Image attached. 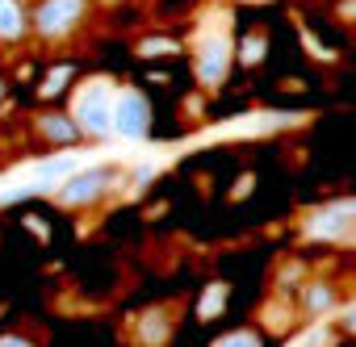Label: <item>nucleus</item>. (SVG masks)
I'll use <instances>...</instances> for the list:
<instances>
[{"mask_svg": "<svg viewBox=\"0 0 356 347\" xmlns=\"http://www.w3.org/2000/svg\"><path fill=\"white\" fill-rule=\"evenodd\" d=\"M331 305H335V289H331V285H318V280H314V285L302 289V310H306L310 318H314V314H327Z\"/></svg>", "mask_w": 356, "mask_h": 347, "instance_id": "obj_9", "label": "nucleus"}, {"mask_svg": "<svg viewBox=\"0 0 356 347\" xmlns=\"http://www.w3.org/2000/svg\"><path fill=\"white\" fill-rule=\"evenodd\" d=\"M113 185H118V171H113V167H92V171H80V176H72V180L55 193V201H59V205H67V210L97 205Z\"/></svg>", "mask_w": 356, "mask_h": 347, "instance_id": "obj_3", "label": "nucleus"}, {"mask_svg": "<svg viewBox=\"0 0 356 347\" xmlns=\"http://www.w3.org/2000/svg\"><path fill=\"white\" fill-rule=\"evenodd\" d=\"M92 9V0H38L34 5V38L67 42Z\"/></svg>", "mask_w": 356, "mask_h": 347, "instance_id": "obj_2", "label": "nucleus"}, {"mask_svg": "<svg viewBox=\"0 0 356 347\" xmlns=\"http://www.w3.org/2000/svg\"><path fill=\"white\" fill-rule=\"evenodd\" d=\"M0 347H34V343L22 339V335H5V339H0Z\"/></svg>", "mask_w": 356, "mask_h": 347, "instance_id": "obj_11", "label": "nucleus"}, {"mask_svg": "<svg viewBox=\"0 0 356 347\" xmlns=\"http://www.w3.org/2000/svg\"><path fill=\"white\" fill-rule=\"evenodd\" d=\"M118 84L109 76H92L76 88L72 96V121L80 126L84 138H109L113 134V113H118Z\"/></svg>", "mask_w": 356, "mask_h": 347, "instance_id": "obj_1", "label": "nucleus"}, {"mask_svg": "<svg viewBox=\"0 0 356 347\" xmlns=\"http://www.w3.org/2000/svg\"><path fill=\"white\" fill-rule=\"evenodd\" d=\"M38 130H42V138H47V142H76V138H84V134H80V126H76L72 117H59V113L38 117Z\"/></svg>", "mask_w": 356, "mask_h": 347, "instance_id": "obj_8", "label": "nucleus"}, {"mask_svg": "<svg viewBox=\"0 0 356 347\" xmlns=\"http://www.w3.org/2000/svg\"><path fill=\"white\" fill-rule=\"evenodd\" d=\"M193 71L206 88H218L231 71V42L227 34H206L197 46H193Z\"/></svg>", "mask_w": 356, "mask_h": 347, "instance_id": "obj_4", "label": "nucleus"}, {"mask_svg": "<svg viewBox=\"0 0 356 347\" xmlns=\"http://www.w3.org/2000/svg\"><path fill=\"white\" fill-rule=\"evenodd\" d=\"M214 347H260V335H252V330H235V335L218 339Z\"/></svg>", "mask_w": 356, "mask_h": 347, "instance_id": "obj_10", "label": "nucleus"}, {"mask_svg": "<svg viewBox=\"0 0 356 347\" xmlns=\"http://www.w3.org/2000/svg\"><path fill=\"white\" fill-rule=\"evenodd\" d=\"M34 34V9H26V0H0V42L13 46Z\"/></svg>", "mask_w": 356, "mask_h": 347, "instance_id": "obj_7", "label": "nucleus"}, {"mask_svg": "<svg viewBox=\"0 0 356 347\" xmlns=\"http://www.w3.org/2000/svg\"><path fill=\"white\" fill-rule=\"evenodd\" d=\"M348 330H356V310H352V314H348Z\"/></svg>", "mask_w": 356, "mask_h": 347, "instance_id": "obj_12", "label": "nucleus"}, {"mask_svg": "<svg viewBox=\"0 0 356 347\" xmlns=\"http://www.w3.org/2000/svg\"><path fill=\"white\" fill-rule=\"evenodd\" d=\"M0 101H5V80H0Z\"/></svg>", "mask_w": 356, "mask_h": 347, "instance_id": "obj_13", "label": "nucleus"}, {"mask_svg": "<svg viewBox=\"0 0 356 347\" xmlns=\"http://www.w3.org/2000/svg\"><path fill=\"white\" fill-rule=\"evenodd\" d=\"M113 134H122V138H147L151 134V105H147L143 92H134V88H122L118 92Z\"/></svg>", "mask_w": 356, "mask_h": 347, "instance_id": "obj_6", "label": "nucleus"}, {"mask_svg": "<svg viewBox=\"0 0 356 347\" xmlns=\"http://www.w3.org/2000/svg\"><path fill=\"white\" fill-rule=\"evenodd\" d=\"M306 235L310 239H323V243H335V239L356 235V201H331V205L314 210L310 222H306Z\"/></svg>", "mask_w": 356, "mask_h": 347, "instance_id": "obj_5", "label": "nucleus"}]
</instances>
